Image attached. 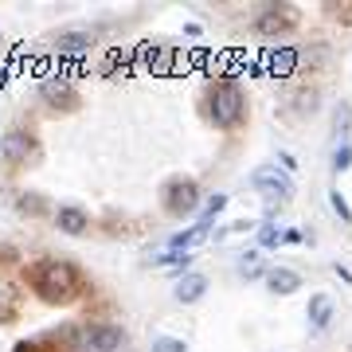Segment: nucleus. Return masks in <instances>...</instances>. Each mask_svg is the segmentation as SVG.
Segmentation results:
<instances>
[{
	"mask_svg": "<svg viewBox=\"0 0 352 352\" xmlns=\"http://www.w3.org/2000/svg\"><path fill=\"white\" fill-rule=\"evenodd\" d=\"M24 278H28V286H32V294H36L39 302H47V305H67L87 289V278L78 274V266L63 263V258H39V263H28Z\"/></svg>",
	"mask_w": 352,
	"mask_h": 352,
	"instance_id": "f257e3e1",
	"label": "nucleus"
},
{
	"mask_svg": "<svg viewBox=\"0 0 352 352\" xmlns=\"http://www.w3.org/2000/svg\"><path fill=\"white\" fill-rule=\"evenodd\" d=\"M208 122L215 129H239L247 122V94L235 78H219L208 87Z\"/></svg>",
	"mask_w": 352,
	"mask_h": 352,
	"instance_id": "f03ea898",
	"label": "nucleus"
},
{
	"mask_svg": "<svg viewBox=\"0 0 352 352\" xmlns=\"http://www.w3.org/2000/svg\"><path fill=\"white\" fill-rule=\"evenodd\" d=\"M161 204H164V212L176 215V219L196 215V208H200V184L192 176H173V180H164Z\"/></svg>",
	"mask_w": 352,
	"mask_h": 352,
	"instance_id": "7ed1b4c3",
	"label": "nucleus"
},
{
	"mask_svg": "<svg viewBox=\"0 0 352 352\" xmlns=\"http://www.w3.org/2000/svg\"><path fill=\"white\" fill-rule=\"evenodd\" d=\"M298 20H302V12L294 8V4H266L263 12L254 16V32L266 39H278V36H286V32H294L298 28Z\"/></svg>",
	"mask_w": 352,
	"mask_h": 352,
	"instance_id": "20e7f679",
	"label": "nucleus"
},
{
	"mask_svg": "<svg viewBox=\"0 0 352 352\" xmlns=\"http://www.w3.org/2000/svg\"><path fill=\"white\" fill-rule=\"evenodd\" d=\"M251 188L263 192L266 204H286L294 196V180L289 173H278V164H258L251 173Z\"/></svg>",
	"mask_w": 352,
	"mask_h": 352,
	"instance_id": "39448f33",
	"label": "nucleus"
},
{
	"mask_svg": "<svg viewBox=\"0 0 352 352\" xmlns=\"http://www.w3.org/2000/svg\"><path fill=\"white\" fill-rule=\"evenodd\" d=\"M39 102L55 113H75L82 110V94H78L67 78H43L39 82Z\"/></svg>",
	"mask_w": 352,
	"mask_h": 352,
	"instance_id": "423d86ee",
	"label": "nucleus"
},
{
	"mask_svg": "<svg viewBox=\"0 0 352 352\" xmlns=\"http://www.w3.org/2000/svg\"><path fill=\"white\" fill-rule=\"evenodd\" d=\"M0 153H4V161L12 164V168H20V164L36 161L39 141H36V133H32V129L16 126V129H8V133H4V141H0Z\"/></svg>",
	"mask_w": 352,
	"mask_h": 352,
	"instance_id": "0eeeda50",
	"label": "nucleus"
},
{
	"mask_svg": "<svg viewBox=\"0 0 352 352\" xmlns=\"http://www.w3.org/2000/svg\"><path fill=\"white\" fill-rule=\"evenodd\" d=\"M122 344H126L122 325H90L82 333V352H118Z\"/></svg>",
	"mask_w": 352,
	"mask_h": 352,
	"instance_id": "6e6552de",
	"label": "nucleus"
},
{
	"mask_svg": "<svg viewBox=\"0 0 352 352\" xmlns=\"http://www.w3.org/2000/svg\"><path fill=\"white\" fill-rule=\"evenodd\" d=\"M94 47V36H90L87 28H71V32H59L55 36V51L67 55V59H78V55H87Z\"/></svg>",
	"mask_w": 352,
	"mask_h": 352,
	"instance_id": "1a4fd4ad",
	"label": "nucleus"
},
{
	"mask_svg": "<svg viewBox=\"0 0 352 352\" xmlns=\"http://www.w3.org/2000/svg\"><path fill=\"white\" fill-rule=\"evenodd\" d=\"M55 227L63 231V235H87L90 231V215L78 208V204H63L59 212H55Z\"/></svg>",
	"mask_w": 352,
	"mask_h": 352,
	"instance_id": "9d476101",
	"label": "nucleus"
},
{
	"mask_svg": "<svg viewBox=\"0 0 352 352\" xmlns=\"http://www.w3.org/2000/svg\"><path fill=\"white\" fill-rule=\"evenodd\" d=\"M266 289L278 294V298L298 294V289H302V274H298V270H286V266H274V270H266Z\"/></svg>",
	"mask_w": 352,
	"mask_h": 352,
	"instance_id": "9b49d317",
	"label": "nucleus"
},
{
	"mask_svg": "<svg viewBox=\"0 0 352 352\" xmlns=\"http://www.w3.org/2000/svg\"><path fill=\"white\" fill-rule=\"evenodd\" d=\"M204 294H208V278H204V274H196V270H192V274H184L180 282H176V302L196 305V302L204 298Z\"/></svg>",
	"mask_w": 352,
	"mask_h": 352,
	"instance_id": "f8f14e48",
	"label": "nucleus"
},
{
	"mask_svg": "<svg viewBox=\"0 0 352 352\" xmlns=\"http://www.w3.org/2000/svg\"><path fill=\"white\" fill-rule=\"evenodd\" d=\"M329 321H333V298L329 294H314L309 298V329L314 333H325Z\"/></svg>",
	"mask_w": 352,
	"mask_h": 352,
	"instance_id": "ddd939ff",
	"label": "nucleus"
},
{
	"mask_svg": "<svg viewBox=\"0 0 352 352\" xmlns=\"http://www.w3.org/2000/svg\"><path fill=\"white\" fill-rule=\"evenodd\" d=\"M204 231H208V223H196L192 231H180V235H173V239H168V251H188L192 243L204 239Z\"/></svg>",
	"mask_w": 352,
	"mask_h": 352,
	"instance_id": "4468645a",
	"label": "nucleus"
},
{
	"mask_svg": "<svg viewBox=\"0 0 352 352\" xmlns=\"http://www.w3.org/2000/svg\"><path fill=\"white\" fill-rule=\"evenodd\" d=\"M325 12L333 16L337 24L352 28V0H329V4H325Z\"/></svg>",
	"mask_w": 352,
	"mask_h": 352,
	"instance_id": "2eb2a0df",
	"label": "nucleus"
},
{
	"mask_svg": "<svg viewBox=\"0 0 352 352\" xmlns=\"http://www.w3.org/2000/svg\"><path fill=\"white\" fill-rule=\"evenodd\" d=\"M258 247H263V251H274V247H282V231H278L274 223H263V231H258Z\"/></svg>",
	"mask_w": 352,
	"mask_h": 352,
	"instance_id": "dca6fc26",
	"label": "nucleus"
},
{
	"mask_svg": "<svg viewBox=\"0 0 352 352\" xmlns=\"http://www.w3.org/2000/svg\"><path fill=\"white\" fill-rule=\"evenodd\" d=\"M329 204H333V212H337V219H340V223H352V208H349V200L340 196V188H333V192H329Z\"/></svg>",
	"mask_w": 352,
	"mask_h": 352,
	"instance_id": "f3484780",
	"label": "nucleus"
},
{
	"mask_svg": "<svg viewBox=\"0 0 352 352\" xmlns=\"http://www.w3.org/2000/svg\"><path fill=\"white\" fill-rule=\"evenodd\" d=\"M223 208H227V192H215L212 200H208V208H204L200 223H212V219H215V215H219V212H223Z\"/></svg>",
	"mask_w": 352,
	"mask_h": 352,
	"instance_id": "a211bd4d",
	"label": "nucleus"
},
{
	"mask_svg": "<svg viewBox=\"0 0 352 352\" xmlns=\"http://www.w3.org/2000/svg\"><path fill=\"white\" fill-rule=\"evenodd\" d=\"M352 168V145H337L333 149V173H349Z\"/></svg>",
	"mask_w": 352,
	"mask_h": 352,
	"instance_id": "6ab92c4d",
	"label": "nucleus"
},
{
	"mask_svg": "<svg viewBox=\"0 0 352 352\" xmlns=\"http://www.w3.org/2000/svg\"><path fill=\"white\" fill-rule=\"evenodd\" d=\"M12 352H55V337H43V340H20Z\"/></svg>",
	"mask_w": 352,
	"mask_h": 352,
	"instance_id": "aec40b11",
	"label": "nucleus"
},
{
	"mask_svg": "<svg viewBox=\"0 0 352 352\" xmlns=\"http://www.w3.org/2000/svg\"><path fill=\"white\" fill-rule=\"evenodd\" d=\"M153 352H188V344L176 337H153Z\"/></svg>",
	"mask_w": 352,
	"mask_h": 352,
	"instance_id": "412c9836",
	"label": "nucleus"
},
{
	"mask_svg": "<svg viewBox=\"0 0 352 352\" xmlns=\"http://www.w3.org/2000/svg\"><path fill=\"white\" fill-rule=\"evenodd\" d=\"M20 212L43 215V196H36V192H24V196H20Z\"/></svg>",
	"mask_w": 352,
	"mask_h": 352,
	"instance_id": "4be33fe9",
	"label": "nucleus"
},
{
	"mask_svg": "<svg viewBox=\"0 0 352 352\" xmlns=\"http://www.w3.org/2000/svg\"><path fill=\"white\" fill-rule=\"evenodd\" d=\"M16 317V305H12V294H0V321H12Z\"/></svg>",
	"mask_w": 352,
	"mask_h": 352,
	"instance_id": "5701e85b",
	"label": "nucleus"
},
{
	"mask_svg": "<svg viewBox=\"0 0 352 352\" xmlns=\"http://www.w3.org/2000/svg\"><path fill=\"white\" fill-rule=\"evenodd\" d=\"M282 243H309V235H305L302 227H286L282 231Z\"/></svg>",
	"mask_w": 352,
	"mask_h": 352,
	"instance_id": "b1692460",
	"label": "nucleus"
},
{
	"mask_svg": "<svg viewBox=\"0 0 352 352\" xmlns=\"http://www.w3.org/2000/svg\"><path fill=\"white\" fill-rule=\"evenodd\" d=\"M20 254H16V247H8V243H0V263H16Z\"/></svg>",
	"mask_w": 352,
	"mask_h": 352,
	"instance_id": "393cba45",
	"label": "nucleus"
},
{
	"mask_svg": "<svg viewBox=\"0 0 352 352\" xmlns=\"http://www.w3.org/2000/svg\"><path fill=\"white\" fill-rule=\"evenodd\" d=\"M243 278L254 282V278H266V270H263V266H243Z\"/></svg>",
	"mask_w": 352,
	"mask_h": 352,
	"instance_id": "a878e982",
	"label": "nucleus"
},
{
	"mask_svg": "<svg viewBox=\"0 0 352 352\" xmlns=\"http://www.w3.org/2000/svg\"><path fill=\"white\" fill-rule=\"evenodd\" d=\"M278 161H282V168H286V173H294V168H298V161H294V157H289V153H282V157H278Z\"/></svg>",
	"mask_w": 352,
	"mask_h": 352,
	"instance_id": "bb28decb",
	"label": "nucleus"
},
{
	"mask_svg": "<svg viewBox=\"0 0 352 352\" xmlns=\"http://www.w3.org/2000/svg\"><path fill=\"white\" fill-rule=\"evenodd\" d=\"M333 270H337V278H340V282H352V270H349V266H333Z\"/></svg>",
	"mask_w": 352,
	"mask_h": 352,
	"instance_id": "cd10ccee",
	"label": "nucleus"
}]
</instances>
